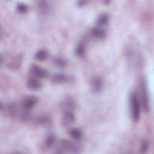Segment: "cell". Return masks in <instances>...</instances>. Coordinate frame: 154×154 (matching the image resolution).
<instances>
[{"label": "cell", "instance_id": "6da1fadb", "mask_svg": "<svg viewBox=\"0 0 154 154\" xmlns=\"http://www.w3.org/2000/svg\"><path fill=\"white\" fill-rule=\"evenodd\" d=\"M53 149L52 152L55 153H77L81 150L80 147L76 144L66 139L56 142Z\"/></svg>", "mask_w": 154, "mask_h": 154}, {"label": "cell", "instance_id": "7a4b0ae2", "mask_svg": "<svg viewBox=\"0 0 154 154\" xmlns=\"http://www.w3.org/2000/svg\"><path fill=\"white\" fill-rule=\"evenodd\" d=\"M129 103L132 119L134 122H138L140 119L141 103L137 93L132 91L129 96Z\"/></svg>", "mask_w": 154, "mask_h": 154}, {"label": "cell", "instance_id": "3957f363", "mask_svg": "<svg viewBox=\"0 0 154 154\" xmlns=\"http://www.w3.org/2000/svg\"><path fill=\"white\" fill-rule=\"evenodd\" d=\"M139 93H137L140 98L142 108L145 111L148 112L150 110V99L147 87V84L144 78L141 77L138 81Z\"/></svg>", "mask_w": 154, "mask_h": 154}, {"label": "cell", "instance_id": "277c9868", "mask_svg": "<svg viewBox=\"0 0 154 154\" xmlns=\"http://www.w3.org/2000/svg\"><path fill=\"white\" fill-rule=\"evenodd\" d=\"M38 99L35 96H26L22 98L20 102V107L25 110L29 111L32 109L37 103Z\"/></svg>", "mask_w": 154, "mask_h": 154}, {"label": "cell", "instance_id": "5b68a950", "mask_svg": "<svg viewBox=\"0 0 154 154\" xmlns=\"http://www.w3.org/2000/svg\"><path fill=\"white\" fill-rule=\"evenodd\" d=\"M76 102L73 97L66 96L60 102V109L64 112L66 111H73L76 108Z\"/></svg>", "mask_w": 154, "mask_h": 154}, {"label": "cell", "instance_id": "8992f818", "mask_svg": "<svg viewBox=\"0 0 154 154\" xmlns=\"http://www.w3.org/2000/svg\"><path fill=\"white\" fill-rule=\"evenodd\" d=\"M29 72L32 77L37 79L46 78L49 76V72L47 70L36 64H32L30 66Z\"/></svg>", "mask_w": 154, "mask_h": 154}, {"label": "cell", "instance_id": "52a82bcc", "mask_svg": "<svg viewBox=\"0 0 154 154\" xmlns=\"http://www.w3.org/2000/svg\"><path fill=\"white\" fill-rule=\"evenodd\" d=\"M22 61L23 56L21 54H17L10 58L6 63V66L11 70H16L20 68Z\"/></svg>", "mask_w": 154, "mask_h": 154}, {"label": "cell", "instance_id": "ba28073f", "mask_svg": "<svg viewBox=\"0 0 154 154\" xmlns=\"http://www.w3.org/2000/svg\"><path fill=\"white\" fill-rule=\"evenodd\" d=\"M103 88V81L99 76H95L91 81V89L95 94L100 93Z\"/></svg>", "mask_w": 154, "mask_h": 154}, {"label": "cell", "instance_id": "9c48e42d", "mask_svg": "<svg viewBox=\"0 0 154 154\" xmlns=\"http://www.w3.org/2000/svg\"><path fill=\"white\" fill-rule=\"evenodd\" d=\"M75 120V116L73 111H66L63 112L61 119V123L64 127L71 126Z\"/></svg>", "mask_w": 154, "mask_h": 154}, {"label": "cell", "instance_id": "30bf717a", "mask_svg": "<svg viewBox=\"0 0 154 154\" xmlns=\"http://www.w3.org/2000/svg\"><path fill=\"white\" fill-rule=\"evenodd\" d=\"M89 33L91 37L97 40H102L106 37L105 31L102 28L97 26L91 28Z\"/></svg>", "mask_w": 154, "mask_h": 154}, {"label": "cell", "instance_id": "8fae6325", "mask_svg": "<svg viewBox=\"0 0 154 154\" xmlns=\"http://www.w3.org/2000/svg\"><path fill=\"white\" fill-rule=\"evenodd\" d=\"M33 122L39 125L42 126H49L51 124V117L46 114H39L32 119Z\"/></svg>", "mask_w": 154, "mask_h": 154}, {"label": "cell", "instance_id": "7c38bea8", "mask_svg": "<svg viewBox=\"0 0 154 154\" xmlns=\"http://www.w3.org/2000/svg\"><path fill=\"white\" fill-rule=\"evenodd\" d=\"M26 86L31 90L37 91L41 88L42 83L37 78L32 77L27 80Z\"/></svg>", "mask_w": 154, "mask_h": 154}, {"label": "cell", "instance_id": "4fadbf2b", "mask_svg": "<svg viewBox=\"0 0 154 154\" xmlns=\"http://www.w3.org/2000/svg\"><path fill=\"white\" fill-rule=\"evenodd\" d=\"M86 52V42L82 40L79 42L75 49V53L76 56L79 57H82L85 55Z\"/></svg>", "mask_w": 154, "mask_h": 154}, {"label": "cell", "instance_id": "5bb4252c", "mask_svg": "<svg viewBox=\"0 0 154 154\" xmlns=\"http://www.w3.org/2000/svg\"><path fill=\"white\" fill-rule=\"evenodd\" d=\"M56 143V138L54 134H49L45 138L43 143V148L49 149L52 148Z\"/></svg>", "mask_w": 154, "mask_h": 154}, {"label": "cell", "instance_id": "9a60e30c", "mask_svg": "<svg viewBox=\"0 0 154 154\" xmlns=\"http://www.w3.org/2000/svg\"><path fill=\"white\" fill-rule=\"evenodd\" d=\"M69 80V77L64 74V73H55L54 74L51 78V81L52 82L55 84H61L66 83Z\"/></svg>", "mask_w": 154, "mask_h": 154}, {"label": "cell", "instance_id": "2e32d148", "mask_svg": "<svg viewBox=\"0 0 154 154\" xmlns=\"http://www.w3.org/2000/svg\"><path fill=\"white\" fill-rule=\"evenodd\" d=\"M109 16L108 14L106 13L100 14L96 19V26L102 28L106 25L109 22Z\"/></svg>", "mask_w": 154, "mask_h": 154}, {"label": "cell", "instance_id": "e0dca14e", "mask_svg": "<svg viewBox=\"0 0 154 154\" xmlns=\"http://www.w3.org/2000/svg\"><path fill=\"white\" fill-rule=\"evenodd\" d=\"M69 134L72 139L75 140H81L83 136L82 131L80 129L76 128L71 129L69 132Z\"/></svg>", "mask_w": 154, "mask_h": 154}, {"label": "cell", "instance_id": "ac0fdd59", "mask_svg": "<svg viewBox=\"0 0 154 154\" xmlns=\"http://www.w3.org/2000/svg\"><path fill=\"white\" fill-rule=\"evenodd\" d=\"M37 7L40 13H41L43 15L48 14V13L49 11V4L48 3L47 1H38L37 4Z\"/></svg>", "mask_w": 154, "mask_h": 154}, {"label": "cell", "instance_id": "d6986e66", "mask_svg": "<svg viewBox=\"0 0 154 154\" xmlns=\"http://www.w3.org/2000/svg\"><path fill=\"white\" fill-rule=\"evenodd\" d=\"M48 52L45 49L38 50L35 54V58L38 61H44L48 57Z\"/></svg>", "mask_w": 154, "mask_h": 154}, {"label": "cell", "instance_id": "ffe728a7", "mask_svg": "<svg viewBox=\"0 0 154 154\" xmlns=\"http://www.w3.org/2000/svg\"><path fill=\"white\" fill-rule=\"evenodd\" d=\"M52 62L55 66L59 68H64L67 66V61L64 58L60 57L54 58Z\"/></svg>", "mask_w": 154, "mask_h": 154}, {"label": "cell", "instance_id": "44dd1931", "mask_svg": "<svg viewBox=\"0 0 154 154\" xmlns=\"http://www.w3.org/2000/svg\"><path fill=\"white\" fill-rule=\"evenodd\" d=\"M16 9L17 11L20 14H25L28 11L27 5L24 3H18L16 5Z\"/></svg>", "mask_w": 154, "mask_h": 154}, {"label": "cell", "instance_id": "7402d4cb", "mask_svg": "<svg viewBox=\"0 0 154 154\" xmlns=\"http://www.w3.org/2000/svg\"><path fill=\"white\" fill-rule=\"evenodd\" d=\"M149 143L147 140H143L140 144V152L141 153H146L149 149Z\"/></svg>", "mask_w": 154, "mask_h": 154}, {"label": "cell", "instance_id": "603a6c76", "mask_svg": "<svg viewBox=\"0 0 154 154\" xmlns=\"http://www.w3.org/2000/svg\"><path fill=\"white\" fill-rule=\"evenodd\" d=\"M86 2H87L85 1H78V2H77V4H78V6L82 7V6H84V5L85 4Z\"/></svg>", "mask_w": 154, "mask_h": 154}]
</instances>
